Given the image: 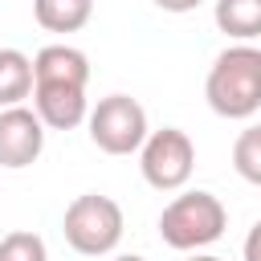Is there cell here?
<instances>
[{"instance_id": "cell-1", "label": "cell", "mask_w": 261, "mask_h": 261, "mask_svg": "<svg viewBox=\"0 0 261 261\" xmlns=\"http://www.w3.org/2000/svg\"><path fill=\"white\" fill-rule=\"evenodd\" d=\"M204 98L220 118H253L261 110V49L241 41L216 53L204 77Z\"/></svg>"}, {"instance_id": "cell-15", "label": "cell", "mask_w": 261, "mask_h": 261, "mask_svg": "<svg viewBox=\"0 0 261 261\" xmlns=\"http://www.w3.org/2000/svg\"><path fill=\"white\" fill-rule=\"evenodd\" d=\"M188 261H220V257H212V253H192Z\"/></svg>"}, {"instance_id": "cell-2", "label": "cell", "mask_w": 261, "mask_h": 261, "mask_svg": "<svg viewBox=\"0 0 261 261\" xmlns=\"http://www.w3.org/2000/svg\"><path fill=\"white\" fill-rule=\"evenodd\" d=\"M228 212L212 192H184L159 212V241L175 253H196L224 237Z\"/></svg>"}, {"instance_id": "cell-4", "label": "cell", "mask_w": 261, "mask_h": 261, "mask_svg": "<svg viewBox=\"0 0 261 261\" xmlns=\"http://www.w3.org/2000/svg\"><path fill=\"white\" fill-rule=\"evenodd\" d=\"M90 143L106 155H135L147 143V110L130 94H106L90 110Z\"/></svg>"}, {"instance_id": "cell-5", "label": "cell", "mask_w": 261, "mask_h": 261, "mask_svg": "<svg viewBox=\"0 0 261 261\" xmlns=\"http://www.w3.org/2000/svg\"><path fill=\"white\" fill-rule=\"evenodd\" d=\"M192 167H196V143L179 126L151 130L147 143L139 147V171L155 192H179L192 179Z\"/></svg>"}, {"instance_id": "cell-7", "label": "cell", "mask_w": 261, "mask_h": 261, "mask_svg": "<svg viewBox=\"0 0 261 261\" xmlns=\"http://www.w3.org/2000/svg\"><path fill=\"white\" fill-rule=\"evenodd\" d=\"M33 110L49 130H73L77 122L90 118L86 86L73 82H33Z\"/></svg>"}, {"instance_id": "cell-14", "label": "cell", "mask_w": 261, "mask_h": 261, "mask_svg": "<svg viewBox=\"0 0 261 261\" xmlns=\"http://www.w3.org/2000/svg\"><path fill=\"white\" fill-rule=\"evenodd\" d=\"M155 8H163V12H192L200 0H151Z\"/></svg>"}, {"instance_id": "cell-10", "label": "cell", "mask_w": 261, "mask_h": 261, "mask_svg": "<svg viewBox=\"0 0 261 261\" xmlns=\"http://www.w3.org/2000/svg\"><path fill=\"white\" fill-rule=\"evenodd\" d=\"M216 29L232 41L261 37V0H216Z\"/></svg>"}, {"instance_id": "cell-9", "label": "cell", "mask_w": 261, "mask_h": 261, "mask_svg": "<svg viewBox=\"0 0 261 261\" xmlns=\"http://www.w3.org/2000/svg\"><path fill=\"white\" fill-rule=\"evenodd\" d=\"M33 61L20 49H0V110L20 106L33 94Z\"/></svg>"}, {"instance_id": "cell-8", "label": "cell", "mask_w": 261, "mask_h": 261, "mask_svg": "<svg viewBox=\"0 0 261 261\" xmlns=\"http://www.w3.org/2000/svg\"><path fill=\"white\" fill-rule=\"evenodd\" d=\"M33 16L45 33H77L94 16V0H33Z\"/></svg>"}, {"instance_id": "cell-16", "label": "cell", "mask_w": 261, "mask_h": 261, "mask_svg": "<svg viewBox=\"0 0 261 261\" xmlns=\"http://www.w3.org/2000/svg\"><path fill=\"white\" fill-rule=\"evenodd\" d=\"M114 261H147V257H139V253H122V257H114Z\"/></svg>"}, {"instance_id": "cell-13", "label": "cell", "mask_w": 261, "mask_h": 261, "mask_svg": "<svg viewBox=\"0 0 261 261\" xmlns=\"http://www.w3.org/2000/svg\"><path fill=\"white\" fill-rule=\"evenodd\" d=\"M245 261H261V220L249 228V237H245Z\"/></svg>"}, {"instance_id": "cell-3", "label": "cell", "mask_w": 261, "mask_h": 261, "mask_svg": "<svg viewBox=\"0 0 261 261\" xmlns=\"http://www.w3.org/2000/svg\"><path fill=\"white\" fill-rule=\"evenodd\" d=\"M122 224L126 220H122L118 200H110L102 192H86V196H77L65 208L61 232H65V241H69L73 253H82V257H106L122 241Z\"/></svg>"}, {"instance_id": "cell-6", "label": "cell", "mask_w": 261, "mask_h": 261, "mask_svg": "<svg viewBox=\"0 0 261 261\" xmlns=\"http://www.w3.org/2000/svg\"><path fill=\"white\" fill-rule=\"evenodd\" d=\"M45 151V122L29 106H4L0 110V167H29Z\"/></svg>"}, {"instance_id": "cell-11", "label": "cell", "mask_w": 261, "mask_h": 261, "mask_svg": "<svg viewBox=\"0 0 261 261\" xmlns=\"http://www.w3.org/2000/svg\"><path fill=\"white\" fill-rule=\"evenodd\" d=\"M232 167L245 184L261 188V126H245L232 143Z\"/></svg>"}, {"instance_id": "cell-12", "label": "cell", "mask_w": 261, "mask_h": 261, "mask_svg": "<svg viewBox=\"0 0 261 261\" xmlns=\"http://www.w3.org/2000/svg\"><path fill=\"white\" fill-rule=\"evenodd\" d=\"M0 261H49V249L37 232L29 228H16L0 241Z\"/></svg>"}]
</instances>
